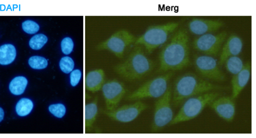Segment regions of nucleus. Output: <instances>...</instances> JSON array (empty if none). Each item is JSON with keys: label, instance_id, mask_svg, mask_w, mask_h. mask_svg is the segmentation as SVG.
<instances>
[{"label": "nucleus", "instance_id": "obj_1", "mask_svg": "<svg viewBox=\"0 0 256 138\" xmlns=\"http://www.w3.org/2000/svg\"><path fill=\"white\" fill-rule=\"evenodd\" d=\"M159 72L179 71L190 64L189 37L184 30H179L159 55Z\"/></svg>", "mask_w": 256, "mask_h": 138}, {"label": "nucleus", "instance_id": "obj_2", "mask_svg": "<svg viewBox=\"0 0 256 138\" xmlns=\"http://www.w3.org/2000/svg\"><path fill=\"white\" fill-rule=\"evenodd\" d=\"M226 88L214 84L194 73H187L176 81L173 90L172 104L175 107L182 104L186 98L223 90Z\"/></svg>", "mask_w": 256, "mask_h": 138}, {"label": "nucleus", "instance_id": "obj_3", "mask_svg": "<svg viewBox=\"0 0 256 138\" xmlns=\"http://www.w3.org/2000/svg\"><path fill=\"white\" fill-rule=\"evenodd\" d=\"M155 63L146 55L144 48L136 45L124 62L114 68V71L126 80L144 78L154 69Z\"/></svg>", "mask_w": 256, "mask_h": 138}, {"label": "nucleus", "instance_id": "obj_4", "mask_svg": "<svg viewBox=\"0 0 256 138\" xmlns=\"http://www.w3.org/2000/svg\"><path fill=\"white\" fill-rule=\"evenodd\" d=\"M178 26L179 23L170 22L150 27L142 36L136 39L135 44L142 46L146 52L151 54L168 41L169 36L175 31Z\"/></svg>", "mask_w": 256, "mask_h": 138}, {"label": "nucleus", "instance_id": "obj_5", "mask_svg": "<svg viewBox=\"0 0 256 138\" xmlns=\"http://www.w3.org/2000/svg\"><path fill=\"white\" fill-rule=\"evenodd\" d=\"M222 95V93L218 92H208L200 95L198 97L190 98L182 105L177 116L170 122V125L196 118L206 105Z\"/></svg>", "mask_w": 256, "mask_h": 138}, {"label": "nucleus", "instance_id": "obj_6", "mask_svg": "<svg viewBox=\"0 0 256 138\" xmlns=\"http://www.w3.org/2000/svg\"><path fill=\"white\" fill-rule=\"evenodd\" d=\"M173 72L162 75L152 80L147 81L137 90L126 97V100L134 101L146 98H160L165 94L168 89V81L173 76Z\"/></svg>", "mask_w": 256, "mask_h": 138}, {"label": "nucleus", "instance_id": "obj_7", "mask_svg": "<svg viewBox=\"0 0 256 138\" xmlns=\"http://www.w3.org/2000/svg\"><path fill=\"white\" fill-rule=\"evenodd\" d=\"M172 90L168 87L165 94L155 103L154 123L152 124V130L156 132L165 127L173 119V111L171 107Z\"/></svg>", "mask_w": 256, "mask_h": 138}, {"label": "nucleus", "instance_id": "obj_8", "mask_svg": "<svg viewBox=\"0 0 256 138\" xmlns=\"http://www.w3.org/2000/svg\"><path fill=\"white\" fill-rule=\"evenodd\" d=\"M136 37L126 30L115 32L106 41L98 44V50H106L112 51L117 57L123 58L126 48L135 43Z\"/></svg>", "mask_w": 256, "mask_h": 138}, {"label": "nucleus", "instance_id": "obj_9", "mask_svg": "<svg viewBox=\"0 0 256 138\" xmlns=\"http://www.w3.org/2000/svg\"><path fill=\"white\" fill-rule=\"evenodd\" d=\"M196 71L203 78L208 80L222 82L226 81V76L218 66L216 60L209 56H199L194 60Z\"/></svg>", "mask_w": 256, "mask_h": 138}, {"label": "nucleus", "instance_id": "obj_10", "mask_svg": "<svg viewBox=\"0 0 256 138\" xmlns=\"http://www.w3.org/2000/svg\"><path fill=\"white\" fill-rule=\"evenodd\" d=\"M226 36V32H222L218 34H204L194 41L192 46L197 51L216 56L219 53Z\"/></svg>", "mask_w": 256, "mask_h": 138}, {"label": "nucleus", "instance_id": "obj_11", "mask_svg": "<svg viewBox=\"0 0 256 138\" xmlns=\"http://www.w3.org/2000/svg\"><path fill=\"white\" fill-rule=\"evenodd\" d=\"M102 90L108 111L116 109L126 94L125 86L116 79L103 84Z\"/></svg>", "mask_w": 256, "mask_h": 138}, {"label": "nucleus", "instance_id": "obj_12", "mask_svg": "<svg viewBox=\"0 0 256 138\" xmlns=\"http://www.w3.org/2000/svg\"><path fill=\"white\" fill-rule=\"evenodd\" d=\"M148 108V106L146 104L138 100L134 104L126 105L114 111H106L104 113L112 120L129 123L135 120L142 112Z\"/></svg>", "mask_w": 256, "mask_h": 138}, {"label": "nucleus", "instance_id": "obj_13", "mask_svg": "<svg viewBox=\"0 0 256 138\" xmlns=\"http://www.w3.org/2000/svg\"><path fill=\"white\" fill-rule=\"evenodd\" d=\"M232 97H218L209 104V106L227 122L234 121L236 115V104Z\"/></svg>", "mask_w": 256, "mask_h": 138}, {"label": "nucleus", "instance_id": "obj_14", "mask_svg": "<svg viewBox=\"0 0 256 138\" xmlns=\"http://www.w3.org/2000/svg\"><path fill=\"white\" fill-rule=\"evenodd\" d=\"M223 25V22L219 20L196 18L189 23V29L192 34L204 35L208 32L217 31Z\"/></svg>", "mask_w": 256, "mask_h": 138}, {"label": "nucleus", "instance_id": "obj_15", "mask_svg": "<svg viewBox=\"0 0 256 138\" xmlns=\"http://www.w3.org/2000/svg\"><path fill=\"white\" fill-rule=\"evenodd\" d=\"M251 62L244 65L242 70L239 73L234 75L232 80V98L236 100L241 91L246 87L250 81L251 76Z\"/></svg>", "mask_w": 256, "mask_h": 138}, {"label": "nucleus", "instance_id": "obj_16", "mask_svg": "<svg viewBox=\"0 0 256 138\" xmlns=\"http://www.w3.org/2000/svg\"><path fill=\"white\" fill-rule=\"evenodd\" d=\"M242 48L243 43L240 37L236 34H232L223 46L219 62L220 66L224 64L227 58L232 56L238 55L242 50Z\"/></svg>", "mask_w": 256, "mask_h": 138}, {"label": "nucleus", "instance_id": "obj_17", "mask_svg": "<svg viewBox=\"0 0 256 138\" xmlns=\"http://www.w3.org/2000/svg\"><path fill=\"white\" fill-rule=\"evenodd\" d=\"M104 72L102 69L89 72L86 80V90L92 93L100 91L104 84Z\"/></svg>", "mask_w": 256, "mask_h": 138}, {"label": "nucleus", "instance_id": "obj_18", "mask_svg": "<svg viewBox=\"0 0 256 138\" xmlns=\"http://www.w3.org/2000/svg\"><path fill=\"white\" fill-rule=\"evenodd\" d=\"M98 98L96 97L93 102L84 107V130L86 132L91 130L96 120L98 112Z\"/></svg>", "mask_w": 256, "mask_h": 138}, {"label": "nucleus", "instance_id": "obj_19", "mask_svg": "<svg viewBox=\"0 0 256 138\" xmlns=\"http://www.w3.org/2000/svg\"><path fill=\"white\" fill-rule=\"evenodd\" d=\"M16 56L17 51L13 44H6L0 46V65L12 64L15 60Z\"/></svg>", "mask_w": 256, "mask_h": 138}, {"label": "nucleus", "instance_id": "obj_20", "mask_svg": "<svg viewBox=\"0 0 256 138\" xmlns=\"http://www.w3.org/2000/svg\"><path fill=\"white\" fill-rule=\"evenodd\" d=\"M28 79L23 76L14 78L9 84V90L14 95H21L24 93L28 86Z\"/></svg>", "mask_w": 256, "mask_h": 138}, {"label": "nucleus", "instance_id": "obj_21", "mask_svg": "<svg viewBox=\"0 0 256 138\" xmlns=\"http://www.w3.org/2000/svg\"><path fill=\"white\" fill-rule=\"evenodd\" d=\"M224 63L227 71L234 75L239 73L244 66L242 60L237 56H232L227 58Z\"/></svg>", "mask_w": 256, "mask_h": 138}, {"label": "nucleus", "instance_id": "obj_22", "mask_svg": "<svg viewBox=\"0 0 256 138\" xmlns=\"http://www.w3.org/2000/svg\"><path fill=\"white\" fill-rule=\"evenodd\" d=\"M34 107V102L32 100L29 98H23L16 105V113L20 117L27 116L32 112Z\"/></svg>", "mask_w": 256, "mask_h": 138}, {"label": "nucleus", "instance_id": "obj_23", "mask_svg": "<svg viewBox=\"0 0 256 138\" xmlns=\"http://www.w3.org/2000/svg\"><path fill=\"white\" fill-rule=\"evenodd\" d=\"M48 37L44 34L35 35L30 38V46L34 50H39L44 47V44L48 43Z\"/></svg>", "mask_w": 256, "mask_h": 138}, {"label": "nucleus", "instance_id": "obj_24", "mask_svg": "<svg viewBox=\"0 0 256 138\" xmlns=\"http://www.w3.org/2000/svg\"><path fill=\"white\" fill-rule=\"evenodd\" d=\"M28 64L32 69L42 70L46 69L48 66V60L46 58L40 56H34L30 58Z\"/></svg>", "mask_w": 256, "mask_h": 138}, {"label": "nucleus", "instance_id": "obj_25", "mask_svg": "<svg viewBox=\"0 0 256 138\" xmlns=\"http://www.w3.org/2000/svg\"><path fill=\"white\" fill-rule=\"evenodd\" d=\"M60 67L64 73H71L74 67V61L70 57H62L60 60Z\"/></svg>", "mask_w": 256, "mask_h": 138}, {"label": "nucleus", "instance_id": "obj_26", "mask_svg": "<svg viewBox=\"0 0 256 138\" xmlns=\"http://www.w3.org/2000/svg\"><path fill=\"white\" fill-rule=\"evenodd\" d=\"M48 111L54 116L58 119L62 118L66 113V108L64 105L61 104L50 105Z\"/></svg>", "mask_w": 256, "mask_h": 138}, {"label": "nucleus", "instance_id": "obj_27", "mask_svg": "<svg viewBox=\"0 0 256 138\" xmlns=\"http://www.w3.org/2000/svg\"><path fill=\"white\" fill-rule=\"evenodd\" d=\"M22 28L26 33L34 34L39 31L40 26L34 21L28 20L22 24Z\"/></svg>", "mask_w": 256, "mask_h": 138}, {"label": "nucleus", "instance_id": "obj_28", "mask_svg": "<svg viewBox=\"0 0 256 138\" xmlns=\"http://www.w3.org/2000/svg\"><path fill=\"white\" fill-rule=\"evenodd\" d=\"M61 50L65 55H70L72 53L74 48V43L71 37H66L61 41Z\"/></svg>", "mask_w": 256, "mask_h": 138}, {"label": "nucleus", "instance_id": "obj_29", "mask_svg": "<svg viewBox=\"0 0 256 138\" xmlns=\"http://www.w3.org/2000/svg\"><path fill=\"white\" fill-rule=\"evenodd\" d=\"M82 78V72L80 70L76 69L72 71L70 74V83L72 86H76L78 84Z\"/></svg>", "mask_w": 256, "mask_h": 138}, {"label": "nucleus", "instance_id": "obj_30", "mask_svg": "<svg viewBox=\"0 0 256 138\" xmlns=\"http://www.w3.org/2000/svg\"><path fill=\"white\" fill-rule=\"evenodd\" d=\"M4 112L3 109L0 107V123L4 120Z\"/></svg>", "mask_w": 256, "mask_h": 138}]
</instances>
